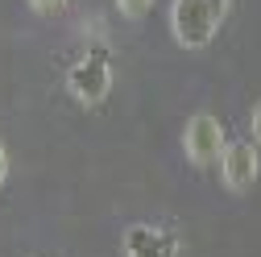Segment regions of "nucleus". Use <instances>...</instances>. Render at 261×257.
Instances as JSON below:
<instances>
[{
  "mask_svg": "<svg viewBox=\"0 0 261 257\" xmlns=\"http://www.w3.org/2000/svg\"><path fill=\"white\" fill-rule=\"evenodd\" d=\"M124 257H178V237L162 224H133L124 233Z\"/></svg>",
  "mask_w": 261,
  "mask_h": 257,
  "instance_id": "obj_5",
  "label": "nucleus"
},
{
  "mask_svg": "<svg viewBox=\"0 0 261 257\" xmlns=\"http://www.w3.org/2000/svg\"><path fill=\"white\" fill-rule=\"evenodd\" d=\"M29 5H34L38 13H58L62 5H67V0H29Z\"/></svg>",
  "mask_w": 261,
  "mask_h": 257,
  "instance_id": "obj_7",
  "label": "nucleus"
},
{
  "mask_svg": "<svg viewBox=\"0 0 261 257\" xmlns=\"http://www.w3.org/2000/svg\"><path fill=\"white\" fill-rule=\"evenodd\" d=\"M116 9H120V17H128V21H141V17L153 9V0H116Z\"/></svg>",
  "mask_w": 261,
  "mask_h": 257,
  "instance_id": "obj_6",
  "label": "nucleus"
},
{
  "mask_svg": "<svg viewBox=\"0 0 261 257\" xmlns=\"http://www.w3.org/2000/svg\"><path fill=\"white\" fill-rule=\"evenodd\" d=\"M224 149H228V137H224L220 116L195 112V116L187 120V128H182V153L191 158V166H212V162H220Z\"/></svg>",
  "mask_w": 261,
  "mask_h": 257,
  "instance_id": "obj_3",
  "label": "nucleus"
},
{
  "mask_svg": "<svg viewBox=\"0 0 261 257\" xmlns=\"http://www.w3.org/2000/svg\"><path fill=\"white\" fill-rule=\"evenodd\" d=\"M232 0H174L170 5V34L182 50H207L224 29Z\"/></svg>",
  "mask_w": 261,
  "mask_h": 257,
  "instance_id": "obj_1",
  "label": "nucleus"
},
{
  "mask_svg": "<svg viewBox=\"0 0 261 257\" xmlns=\"http://www.w3.org/2000/svg\"><path fill=\"white\" fill-rule=\"evenodd\" d=\"M67 91L71 100L83 108H100L112 91V62L104 54H83L79 62H71L67 71Z\"/></svg>",
  "mask_w": 261,
  "mask_h": 257,
  "instance_id": "obj_2",
  "label": "nucleus"
},
{
  "mask_svg": "<svg viewBox=\"0 0 261 257\" xmlns=\"http://www.w3.org/2000/svg\"><path fill=\"white\" fill-rule=\"evenodd\" d=\"M5 174H9V153H5V145H0V187H5Z\"/></svg>",
  "mask_w": 261,
  "mask_h": 257,
  "instance_id": "obj_9",
  "label": "nucleus"
},
{
  "mask_svg": "<svg viewBox=\"0 0 261 257\" xmlns=\"http://www.w3.org/2000/svg\"><path fill=\"white\" fill-rule=\"evenodd\" d=\"M253 141L261 145V100H257V108H253Z\"/></svg>",
  "mask_w": 261,
  "mask_h": 257,
  "instance_id": "obj_8",
  "label": "nucleus"
},
{
  "mask_svg": "<svg viewBox=\"0 0 261 257\" xmlns=\"http://www.w3.org/2000/svg\"><path fill=\"white\" fill-rule=\"evenodd\" d=\"M261 178V153L253 141H228L224 158H220V183L232 191V195H245L253 191V183Z\"/></svg>",
  "mask_w": 261,
  "mask_h": 257,
  "instance_id": "obj_4",
  "label": "nucleus"
}]
</instances>
